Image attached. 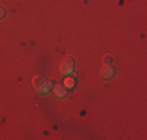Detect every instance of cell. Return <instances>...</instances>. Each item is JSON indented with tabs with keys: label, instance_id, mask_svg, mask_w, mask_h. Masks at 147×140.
Returning a JSON list of instances; mask_svg holds the SVG:
<instances>
[{
	"label": "cell",
	"instance_id": "cell-1",
	"mask_svg": "<svg viewBox=\"0 0 147 140\" xmlns=\"http://www.w3.org/2000/svg\"><path fill=\"white\" fill-rule=\"evenodd\" d=\"M31 84H33V87H34V89H36L39 93H47L49 90H50V84L45 81L44 78H41V76H33Z\"/></svg>",
	"mask_w": 147,
	"mask_h": 140
},
{
	"label": "cell",
	"instance_id": "cell-2",
	"mask_svg": "<svg viewBox=\"0 0 147 140\" xmlns=\"http://www.w3.org/2000/svg\"><path fill=\"white\" fill-rule=\"evenodd\" d=\"M74 67H75V61L72 58H66L59 65V73L61 75H69V73L74 72Z\"/></svg>",
	"mask_w": 147,
	"mask_h": 140
},
{
	"label": "cell",
	"instance_id": "cell-3",
	"mask_svg": "<svg viewBox=\"0 0 147 140\" xmlns=\"http://www.w3.org/2000/svg\"><path fill=\"white\" fill-rule=\"evenodd\" d=\"M100 76L103 79H111L114 76V67L111 64H103L100 69Z\"/></svg>",
	"mask_w": 147,
	"mask_h": 140
},
{
	"label": "cell",
	"instance_id": "cell-4",
	"mask_svg": "<svg viewBox=\"0 0 147 140\" xmlns=\"http://www.w3.org/2000/svg\"><path fill=\"white\" fill-rule=\"evenodd\" d=\"M53 93L59 98L66 97V93H67V90H66V87L63 86V84H57V86H53Z\"/></svg>",
	"mask_w": 147,
	"mask_h": 140
},
{
	"label": "cell",
	"instance_id": "cell-5",
	"mask_svg": "<svg viewBox=\"0 0 147 140\" xmlns=\"http://www.w3.org/2000/svg\"><path fill=\"white\" fill-rule=\"evenodd\" d=\"M74 84H75V81H74L72 78H66V79H64V84H63V86H64L66 89H71V87H74Z\"/></svg>",
	"mask_w": 147,
	"mask_h": 140
},
{
	"label": "cell",
	"instance_id": "cell-6",
	"mask_svg": "<svg viewBox=\"0 0 147 140\" xmlns=\"http://www.w3.org/2000/svg\"><path fill=\"white\" fill-rule=\"evenodd\" d=\"M111 61H113V58H111L110 55H105V56H103V62H105V64H110Z\"/></svg>",
	"mask_w": 147,
	"mask_h": 140
},
{
	"label": "cell",
	"instance_id": "cell-7",
	"mask_svg": "<svg viewBox=\"0 0 147 140\" xmlns=\"http://www.w3.org/2000/svg\"><path fill=\"white\" fill-rule=\"evenodd\" d=\"M2 17H5V8L0 6V19H2Z\"/></svg>",
	"mask_w": 147,
	"mask_h": 140
}]
</instances>
